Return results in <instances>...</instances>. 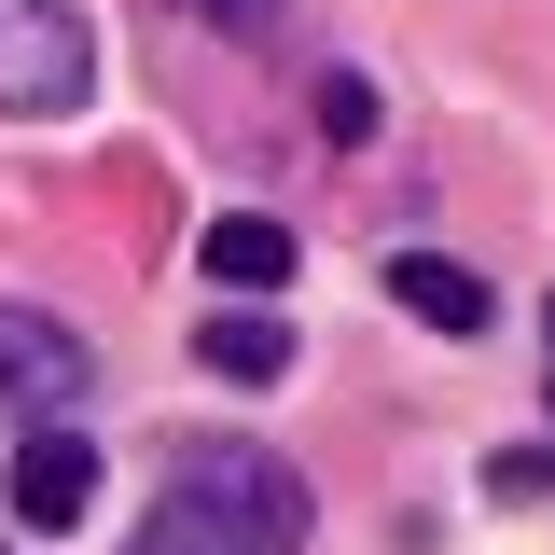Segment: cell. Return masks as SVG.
Here are the masks:
<instances>
[{"label":"cell","instance_id":"6","mask_svg":"<svg viewBox=\"0 0 555 555\" xmlns=\"http://www.w3.org/2000/svg\"><path fill=\"white\" fill-rule=\"evenodd\" d=\"M195 250H208V278H222V292H278V278H292V222H264V208H222Z\"/></svg>","mask_w":555,"mask_h":555},{"label":"cell","instance_id":"9","mask_svg":"<svg viewBox=\"0 0 555 555\" xmlns=\"http://www.w3.org/2000/svg\"><path fill=\"white\" fill-rule=\"evenodd\" d=\"M320 126H334V139H375V83H361V69L320 83Z\"/></svg>","mask_w":555,"mask_h":555},{"label":"cell","instance_id":"3","mask_svg":"<svg viewBox=\"0 0 555 555\" xmlns=\"http://www.w3.org/2000/svg\"><path fill=\"white\" fill-rule=\"evenodd\" d=\"M83 375H98V347L69 334V320L0 306V416H56V403H83Z\"/></svg>","mask_w":555,"mask_h":555},{"label":"cell","instance_id":"10","mask_svg":"<svg viewBox=\"0 0 555 555\" xmlns=\"http://www.w3.org/2000/svg\"><path fill=\"white\" fill-rule=\"evenodd\" d=\"M542 334H555V306H542Z\"/></svg>","mask_w":555,"mask_h":555},{"label":"cell","instance_id":"8","mask_svg":"<svg viewBox=\"0 0 555 555\" xmlns=\"http://www.w3.org/2000/svg\"><path fill=\"white\" fill-rule=\"evenodd\" d=\"M208 28H222V42H278V28H292V0H195Z\"/></svg>","mask_w":555,"mask_h":555},{"label":"cell","instance_id":"4","mask_svg":"<svg viewBox=\"0 0 555 555\" xmlns=\"http://www.w3.org/2000/svg\"><path fill=\"white\" fill-rule=\"evenodd\" d=\"M83 500H98V444L42 416V430L14 444V528H83Z\"/></svg>","mask_w":555,"mask_h":555},{"label":"cell","instance_id":"7","mask_svg":"<svg viewBox=\"0 0 555 555\" xmlns=\"http://www.w3.org/2000/svg\"><path fill=\"white\" fill-rule=\"evenodd\" d=\"M208 375L264 389V375H292V334H278V320H250V306H222V320H208Z\"/></svg>","mask_w":555,"mask_h":555},{"label":"cell","instance_id":"1","mask_svg":"<svg viewBox=\"0 0 555 555\" xmlns=\"http://www.w3.org/2000/svg\"><path fill=\"white\" fill-rule=\"evenodd\" d=\"M306 528H320V500L278 444H195L153 486L139 555H306Z\"/></svg>","mask_w":555,"mask_h":555},{"label":"cell","instance_id":"5","mask_svg":"<svg viewBox=\"0 0 555 555\" xmlns=\"http://www.w3.org/2000/svg\"><path fill=\"white\" fill-rule=\"evenodd\" d=\"M389 306L430 320V334H486V320H500V306H486V278L444 264V250H389Z\"/></svg>","mask_w":555,"mask_h":555},{"label":"cell","instance_id":"2","mask_svg":"<svg viewBox=\"0 0 555 555\" xmlns=\"http://www.w3.org/2000/svg\"><path fill=\"white\" fill-rule=\"evenodd\" d=\"M98 42L69 0H0V112H83Z\"/></svg>","mask_w":555,"mask_h":555}]
</instances>
